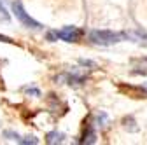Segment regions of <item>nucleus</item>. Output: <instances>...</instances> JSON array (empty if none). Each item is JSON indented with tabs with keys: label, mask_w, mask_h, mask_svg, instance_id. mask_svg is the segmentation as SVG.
Listing matches in <instances>:
<instances>
[{
	"label": "nucleus",
	"mask_w": 147,
	"mask_h": 145,
	"mask_svg": "<svg viewBox=\"0 0 147 145\" xmlns=\"http://www.w3.org/2000/svg\"><path fill=\"white\" fill-rule=\"evenodd\" d=\"M126 37L124 33H117V32H110V30H91L89 32V40L100 44V46H112L121 42Z\"/></svg>",
	"instance_id": "f257e3e1"
},
{
	"label": "nucleus",
	"mask_w": 147,
	"mask_h": 145,
	"mask_svg": "<svg viewBox=\"0 0 147 145\" xmlns=\"http://www.w3.org/2000/svg\"><path fill=\"white\" fill-rule=\"evenodd\" d=\"M12 11H14V14H16V17L20 19L26 28H33V30H39V28H42V25L40 23H37L33 17H30L28 14H26V11L23 9V5H21V2H14L12 4Z\"/></svg>",
	"instance_id": "f03ea898"
},
{
	"label": "nucleus",
	"mask_w": 147,
	"mask_h": 145,
	"mask_svg": "<svg viewBox=\"0 0 147 145\" xmlns=\"http://www.w3.org/2000/svg\"><path fill=\"white\" fill-rule=\"evenodd\" d=\"M81 35H82V32H81L79 28H76V26H67V28H63V30H58V32L51 33L49 39L56 37V39H61V40H65V42H77V40L81 39Z\"/></svg>",
	"instance_id": "7ed1b4c3"
},
{
	"label": "nucleus",
	"mask_w": 147,
	"mask_h": 145,
	"mask_svg": "<svg viewBox=\"0 0 147 145\" xmlns=\"http://www.w3.org/2000/svg\"><path fill=\"white\" fill-rule=\"evenodd\" d=\"M63 135L61 133H58V131H51V133H47V143H51V145H54V143H61L63 142Z\"/></svg>",
	"instance_id": "20e7f679"
},
{
	"label": "nucleus",
	"mask_w": 147,
	"mask_h": 145,
	"mask_svg": "<svg viewBox=\"0 0 147 145\" xmlns=\"http://www.w3.org/2000/svg\"><path fill=\"white\" fill-rule=\"evenodd\" d=\"M0 42H12L9 37H5V35H0Z\"/></svg>",
	"instance_id": "39448f33"
}]
</instances>
